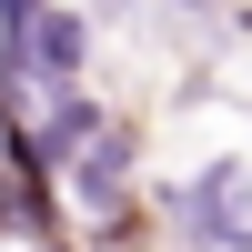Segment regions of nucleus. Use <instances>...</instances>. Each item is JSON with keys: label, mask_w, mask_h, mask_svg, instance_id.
Returning a JSON list of instances; mask_svg holds the SVG:
<instances>
[{"label": "nucleus", "mask_w": 252, "mask_h": 252, "mask_svg": "<svg viewBox=\"0 0 252 252\" xmlns=\"http://www.w3.org/2000/svg\"><path fill=\"white\" fill-rule=\"evenodd\" d=\"M152 202H161V232L182 252H242L252 242V172L232 152L202 161V172H182V182H161Z\"/></svg>", "instance_id": "f257e3e1"}, {"label": "nucleus", "mask_w": 252, "mask_h": 252, "mask_svg": "<svg viewBox=\"0 0 252 252\" xmlns=\"http://www.w3.org/2000/svg\"><path fill=\"white\" fill-rule=\"evenodd\" d=\"M61 192H71V212H91L101 232H111V222L131 212V141H121L111 121H101V131L81 141L71 161H61Z\"/></svg>", "instance_id": "7ed1b4c3"}, {"label": "nucleus", "mask_w": 252, "mask_h": 252, "mask_svg": "<svg viewBox=\"0 0 252 252\" xmlns=\"http://www.w3.org/2000/svg\"><path fill=\"white\" fill-rule=\"evenodd\" d=\"M81 61H91V20L61 10V0H40V20L20 31V101H51V91H81Z\"/></svg>", "instance_id": "f03ea898"}]
</instances>
